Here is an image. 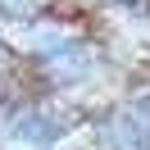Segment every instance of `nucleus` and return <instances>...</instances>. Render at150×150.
Listing matches in <instances>:
<instances>
[{"instance_id": "1", "label": "nucleus", "mask_w": 150, "mask_h": 150, "mask_svg": "<svg viewBox=\"0 0 150 150\" xmlns=\"http://www.w3.org/2000/svg\"><path fill=\"white\" fill-rule=\"evenodd\" d=\"M105 137H109V150H150V96L123 105L109 118Z\"/></svg>"}]
</instances>
